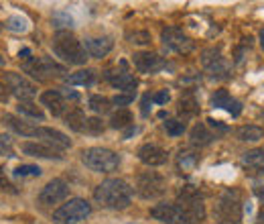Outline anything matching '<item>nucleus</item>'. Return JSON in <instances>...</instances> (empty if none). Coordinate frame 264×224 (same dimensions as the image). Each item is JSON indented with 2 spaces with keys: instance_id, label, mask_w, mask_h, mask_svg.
I'll return each instance as SVG.
<instances>
[{
  "instance_id": "15",
  "label": "nucleus",
  "mask_w": 264,
  "mask_h": 224,
  "mask_svg": "<svg viewBox=\"0 0 264 224\" xmlns=\"http://www.w3.org/2000/svg\"><path fill=\"white\" fill-rule=\"evenodd\" d=\"M39 100H41L43 106H47V108L51 110L53 116H65V112L69 110L67 98L63 96L61 90H45Z\"/></svg>"
},
{
  "instance_id": "32",
  "label": "nucleus",
  "mask_w": 264,
  "mask_h": 224,
  "mask_svg": "<svg viewBox=\"0 0 264 224\" xmlns=\"http://www.w3.org/2000/svg\"><path fill=\"white\" fill-rule=\"evenodd\" d=\"M4 26L8 31H12V33H24L28 29V20L24 16H20V14H14V16H8V20H6Z\"/></svg>"
},
{
  "instance_id": "24",
  "label": "nucleus",
  "mask_w": 264,
  "mask_h": 224,
  "mask_svg": "<svg viewBox=\"0 0 264 224\" xmlns=\"http://www.w3.org/2000/svg\"><path fill=\"white\" fill-rule=\"evenodd\" d=\"M189 138H191V143H193V145H197V147H205V145H209L215 136L207 130V126H205L203 122H197V124L191 128Z\"/></svg>"
},
{
  "instance_id": "28",
  "label": "nucleus",
  "mask_w": 264,
  "mask_h": 224,
  "mask_svg": "<svg viewBox=\"0 0 264 224\" xmlns=\"http://www.w3.org/2000/svg\"><path fill=\"white\" fill-rule=\"evenodd\" d=\"M199 112V104H197V100H195V96H191V94H187V96H183L181 100H179V114L183 116V118H189V116H195Z\"/></svg>"
},
{
  "instance_id": "16",
  "label": "nucleus",
  "mask_w": 264,
  "mask_h": 224,
  "mask_svg": "<svg viewBox=\"0 0 264 224\" xmlns=\"http://www.w3.org/2000/svg\"><path fill=\"white\" fill-rule=\"evenodd\" d=\"M20 151L24 155H28V157H39V159H57V161L63 159L61 151H57V149H53V147H49L45 143H39V141H26V143H22Z\"/></svg>"
},
{
  "instance_id": "42",
  "label": "nucleus",
  "mask_w": 264,
  "mask_h": 224,
  "mask_svg": "<svg viewBox=\"0 0 264 224\" xmlns=\"http://www.w3.org/2000/svg\"><path fill=\"white\" fill-rule=\"evenodd\" d=\"M148 102H152V96H150V94H146L144 100H142V114H144V116L148 114Z\"/></svg>"
},
{
  "instance_id": "53",
  "label": "nucleus",
  "mask_w": 264,
  "mask_h": 224,
  "mask_svg": "<svg viewBox=\"0 0 264 224\" xmlns=\"http://www.w3.org/2000/svg\"><path fill=\"white\" fill-rule=\"evenodd\" d=\"M262 118H264V112H262Z\"/></svg>"
},
{
  "instance_id": "37",
  "label": "nucleus",
  "mask_w": 264,
  "mask_h": 224,
  "mask_svg": "<svg viewBox=\"0 0 264 224\" xmlns=\"http://www.w3.org/2000/svg\"><path fill=\"white\" fill-rule=\"evenodd\" d=\"M83 132H87V134H102L104 132V122L100 118H87Z\"/></svg>"
},
{
  "instance_id": "49",
  "label": "nucleus",
  "mask_w": 264,
  "mask_h": 224,
  "mask_svg": "<svg viewBox=\"0 0 264 224\" xmlns=\"http://www.w3.org/2000/svg\"><path fill=\"white\" fill-rule=\"evenodd\" d=\"M260 47H262V51H264V29L260 31Z\"/></svg>"
},
{
  "instance_id": "12",
  "label": "nucleus",
  "mask_w": 264,
  "mask_h": 224,
  "mask_svg": "<svg viewBox=\"0 0 264 224\" xmlns=\"http://www.w3.org/2000/svg\"><path fill=\"white\" fill-rule=\"evenodd\" d=\"M4 81L10 86L12 94L18 98V102H30L35 96H37V86L32 81H28L24 75L20 73H14V71H8L4 75Z\"/></svg>"
},
{
  "instance_id": "26",
  "label": "nucleus",
  "mask_w": 264,
  "mask_h": 224,
  "mask_svg": "<svg viewBox=\"0 0 264 224\" xmlns=\"http://www.w3.org/2000/svg\"><path fill=\"white\" fill-rule=\"evenodd\" d=\"M93 79H95V73L91 69H79V71L67 75L65 83H69V86H91Z\"/></svg>"
},
{
  "instance_id": "5",
  "label": "nucleus",
  "mask_w": 264,
  "mask_h": 224,
  "mask_svg": "<svg viewBox=\"0 0 264 224\" xmlns=\"http://www.w3.org/2000/svg\"><path fill=\"white\" fill-rule=\"evenodd\" d=\"M167 191V179L156 171H144L136 177V193L142 200H156Z\"/></svg>"
},
{
  "instance_id": "20",
  "label": "nucleus",
  "mask_w": 264,
  "mask_h": 224,
  "mask_svg": "<svg viewBox=\"0 0 264 224\" xmlns=\"http://www.w3.org/2000/svg\"><path fill=\"white\" fill-rule=\"evenodd\" d=\"M108 79H110V83H112L114 88L122 90L124 94H132V96H134V90H136V86H138V79H136L132 73H128V71H120V73H116V75H108Z\"/></svg>"
},
{
  "instance_id": "50",
  "label": "nucleus",
  "mask_w": 264,
  "mask_h": 224,
  "mask_svg": "<svg viewBox=\"0 0 264 224\" xmlns=\"http://www.w3.org/2000/svg\"><path fill=\"white\" fill-rule=\"evenodd\" d=\"M256 224H264V214H260V218H258V222Z\"/></svg>"
},
{
  "instance_id": "1",
  "label": "nucleus",
  "mask_w": 264,
  "mask_h": 224,
  "mask_svg": "<svg viewBox=\"0 0 264 224\" xmlns=\"http://www.w3.org/2000/svg\"><path fill=\"white\" fill-rule=\"evenodd\" d=\"M132 193H134V187H130L124 179H118V177L104 179L93 189L95 202L100 206L112 208V210H124V208H128L130 202H132Z\"/></svg>"
},
{
  "instance_id": "40",
  "label": "nucleus",
  "mask_w": 264,
  "mask_h": 224,
  "mask_svg": "<svg viewBox=\"0 0 264 224\" xmlns=\"http://www.w3.org/2000/svg\"><path fill=\"white\" fill-rule=\"evenodd\" d=\"M130 102H134V96H132V94H118V96L112 98V104L118 106V108H124V106H128Z\"/></svg>"
},
{
  "instance_id": "21",
  "label": "nucleus",
  "mask_w": 264,
  "mask_h": 224,
  "mask_svg": "<svg viewBox=\"0 0 264 224\" xmlns=\"http://www.w3.org/2000/svg\"><path fill=\"white\" fill-rule=\"evenodd\" d=\"M63 120H65V124H67L71 130H75V132H83V128H85V122H87V118H85V112H83L79 106H75V108H69V110L65 112V116H63Z\"/></svg>"
},
{
  "instance_id": "38",
  "label": "nucleus",
  "mask_w": 264,
  "mask_h": 224,
  "mask_svg": "<svg viewBox=\"0 0 264 224\" xmlns=\"http://www.w3.org/2000/svg\"><path fill=\"white\" fill-rule=\"evenodd\" d=\"M128 41L134 45H148L150 43V35L146 31H134L128 35Z\"/></svg>"
},
{
  "instance_id": "19",
  "label": "nucleus",
  "mask_w": 264,
  "mask_h": 224,
  "mask_svg": "<svg viewBox=\"0 0 264 224\" xmlns=\"http://www.w3.org/2000/svg\"><path fill=\"white\" fill-rule=\"evenodd\" d=\"M240 163L246 169V173H250V175L264 173V149H252V151L244 153Z\"/></svg>"
},
{
  "instance_id": "54",
  "label": "nucleus",
  "mask_w": 264,
  "mask_h": 224,
  "mask_svg": "<svg viewBox=\"0 0 264 224\" xmlns=\"http://www.w3.org/2000/svg\"><path fill=\"white\" fill-rule=\"evenodd\" d=\"M132 224H134V222H132Z\"/></svg>"
},
{
  "instance_id": "8",
  "label": "nucleus",
  "mask_w": 264,
  "mask_h": 224,
  "mask_svg": "<svg viewBox=\"0 0 264 224\" xmlns=\"http://www.w3.org/2000/svg\"><path fill=\"white\" fill-rule=\"evenodd\" d=\"M150 216L164 224H189L185 210L177 202H162L150 208Z\"/></svg>"
},
{
  "instance_id": "4",
  "label": "nucleus",
  "mask_w": 264,
  "mask_h": 224,
  "mask_svg": "<svg viewBox=\"0 0 264 224\" xmlns=\"http://www.w3.org/2000/svg\"><path fill=\"white\" fill-rule=\"evenodd\" d=\"M91 214V206L83 198H71L63 206H59L53 212V222L55 224H79Z\"/></svg>"
},
{
  "instance_id": "51",
  "label": "nucleus",
  "mask_w": 264,
  "mask_h": 224,
  "mask_svg": "<svg viewBox=\"0 0 264 224\" xmlns=\"http://www.w3.org/2000/svg\"><path fill=\"white\" fill-rule=\"evenodd\" d=\"M0 65H4V57H0Z\"/></svg>"
},
{
  "instance_id": "48",
  "label": "nucleus",
  "mask_w": 264,
  "mask_h": 224,
  "mask_svg": "<svg viewBox=\"0 0 264 224\" xmlns=\"http://www.w3.org/2000/svg\"><path fill=\"white\" fill-rule=\"evenodd\" d=\"M0 100H6V92H4V83H0Z\"/></svg>"
},
{
  "instance_id": "10",
  "label": "nucleus",
  "mask_w": 264,
  "mask_h": 224,
  "mask_svg": "<svg viewBox=\"0 0 264 224\" xmlns=\"http://www.w3.org/2000/svg\"><path fill=\"white\" fill-rule=\"evenodd\" d=\"M160 41H162V45L167 49H171L175 53H189L195 47L193 39H189L179 26H167V29H162L160 31Z\"/></svg>"
},
{
  "instance_id": "11",
  "label": "nucleus",
  "mask_w": 264,
  "mask_h": 224,
  "mask_svg": "<svg viewBox=\"0 0 264 224\" xmlns=\"http://www.w3.org/2000/svg\"><path fill=\"white\" fill-rule=\"evenodd\" d=\"M69 195V185L67 181L55 177L51 179L47 185H43V189L39 191V204L41 206H55L59 202H63Z\"/></svg>"
},
{
  "instance_id": "7",
  "label": "nucleus",
  "mask_w": 264,
  "mask_h": 224,
  "mask_svg": "<svg viewBox=\"0 0 264 224\" xmlns=\"http://www.w3.org/2000/svg\"><path fill=\"white\" fill-rule=\"evenodd\" d=\"M22 69L37 79H49L51 75L55 77V75L65 73V67L59 65L57 61H53L51 57H30L28 61H24Z\"/></svg>"
},
{
  "instance_id": "2",
  "label": "nucleus",
  "mask_w": 264,
  "mask_h": 224,
  "mask_svg": "<svg viewBox=\"0 0 264 224\" xmlns=\"http://www.w3.org/2000/svg\"><path fill=\"white\" fill-rule=\"evenodd\" d=\"M53 51L69 65H83L87 61V51L81 41H77L71 33L59 31L53 39Z\"/></svg>"
},
{
  "instance_id": "6",
  "label": "nucleus",
  "mask_w": 264,
  "mask_h": 224,
  "mask_svg": "<svg viewBox=\"0 0 264 224\" xmlns=\"http://www.w3.org/2000/svg\"><path fill=\"white\" fill-rule=\"evenodd\" d=\"M215 214L221 222L227 224H238L242 218V206H240V193L234 189L223 191V195L219 198V204L215 208Z\"/></svg>"
},
{
  "instance_id": "45",
  "label": "nucleus",
  "mask_w": 264,
  "mask_h": 224,
  "mask_svg": "<svg viewBox=\"0 0 264 224\" xmlns=\"http://www.w3.org/2000/svg\"><path fill=\"white\" fill-rule=\"evenodd\" d=\"M18 57H20V59H26V61H28V59H30V49H28V47L20 49V51H18Z\"/></svg>"
},
{
  "instance_id": "39",
  "label": "nucleus",
  "mask_w": 264,
  "mask_h": 224,
  "mask_svg": "<svg viewBox=\"0 0 264 224\" xmlns=\"http://www.w3.org/2000/svg\"><path fill=\"white\" fill-rule=\"evenodd\" d=\"M0 155L12 157V138L6 134H0Z\"/></svg>"
},
{
  "instance_id": "23",
  "label": "nucleus",
  "mask_w": 264,
  "mask_h": 224,
  "mask_svg": "<svg viewBox=\"0 0 264 224\" xmlns=\"http://www.w3.org/2000/svg\"><path fill=\"white\" fill-rule=\"evenodd\" d=\"M197 165H199V155L195 151H191V149H181L179 151V155H177V167L181 171H185V173L193 171Z\"/></svg>"
},
{
  "instance_id": "30",
  "label": "nucleus",
  "mask_w": 264,
  "mask_h": 224,
  "mask_svg": "<svg viewBox=\"0 0 264 224\" xmlns=\"http://www.w3.org/2000/svg\"><path fill=\"white\" fill-rule=\"evenodd\" d=\"M87 106H89V110H91V112H95V114H104V112H108V110H110L112 100H110V98H106V96L93 94V96H89V98H87Z\"/></svg>"
},
{
  "instance_id": "14",
  "label": "nucleus",
  "mask_w": 264,
  "mask_h": 224,
  "mask_svg": "<svg viewBox=\"0 0 264 224\" xmlns=\"http://www.w3.org/2000/svg\"><path fill=\"white\" fill-rule=\"evenodd\" d=\"M132 63H134V67H136L140 73H156L158 69H162V67L167 65L162 57H158L156 53H150V51L134 53Z\"/></svg>"
},
{
  "instance_id": "13",
  "label": "nucleus",
  "mask_w": 264,
  "mask_h": 224,
  "mask_svg": "<svg viewBox=\"0 0 264 224\" xmlns=\"http://www.w3.org/2000/svg\"><path fill=\"white\" fill-rule=\"evenodd\" d=\"M32 138H39V143H45L57 151H63L67 147H71V138L57 130V128H51V126H35V132H32Z\"/></svg>"
},
{
  "instance_id": "36",
  "label": "nucleus",
  "mask_w": 264,
  "mask_h": 224,
  "mask_svg": "<svg viewBox=\"0 0 264 224\" xmlns=\"http://www.w3.org/2000/svg\"><path fill=\"white\" fill-rule=\"evenodd\" d=\"M43 171H41V167L39 165H18L14 171H12V175L14 177H28V175H32V177H39Z\"/></svg>"
},
{
  "instance_id": "46",
  "label": "nucleus",
  "mask_w": 264,
  "mask_h": 224,
  "mask_svg": "<svg viewBox=\"0 0 264 224\" xmlns=\"http://www.w3.org/2000/svg\"><path fill=\"white\" fill-rule=\"evenodd\" d=\"M10 187H12V185L6 181V177H2V169H0V189H10ZM10 191H12V189H10Z\"/></svg>"
},
{
  "instance_id": "17",
  "label": "nucleus",
  "mask_w": 264,
  "mask_h": 224,
  "mask_svg": "<svg viewBox=\"0 0 264 224\" xmlns=\"http://www.w3.org/2000/svg\"><path fill=\"white\" fill-rule=\"evenodd\" d=\"M138 159L144 163V165H148V167H158V165H164L167 163V151L162 149V147H158V145H150V143H146V145H142L140 149H138Z\"/></svg>"
},
{
  "instance_id": "52",
  "label": "nucleus",
  "mask_w": 264,
  "mask_h": 224,
  "mask_svg": "<svg viewBox=\"0 0 264 224\" xmlns=\"http://www.w3.org/2000/svg\"><path fill=\"white\" fill-rule=\"evenodd\" d=\"M2 26H4V24H0V29H2Z\"/></svg>"
},
{
  "instance_id": "29",
  "label": "nucleus",
  "mask_w": 264,
  "mask_h": 224,
  "mask_svg": "<svg viewBox=\"0 0 264 224\" xmlns=\"http://www.w3.org/2000/svg\"><path fill=\"white\" fill-rule=\"evenodd\" d=\"M110 126L112 128H128L132 126V114L128 108H118V112L112 114L110 118Z\"/></svg>"
},
{
  "instance_id": "3",
  "label": "nucleus",
  "mask_w": 264,
  "mask_h": 224,
  "mask_svg": "<svg viewBox=\"0 0 264 224\" xmlns=\"http://www.w3.org/2000/svg\"><path fill=\"white\" fill-rule=\"evenodd\" d=\"M81 161L87 169L95 173H110L120 167V155H116L106 147H89L81 151Z\"/></svg>"
},
{
  "instance_id": "41",
  "label": "nucleus",
  "mask_w": 264,
  "mask_h": 224,
  "mask_svg": "<svg viewBox=\"0 0 264 224\" xmlns=\"http://www.w3.org/2000/svg\"><path fill=\"white\" fill-rule=\"evenodd\" d=\"M169 100H171V96H169L167 90H160V92L152 94V102H154V104H167Z\"/></svg>"
},
{
  "instance_id": "9",
  "label": "nucleus",
  "mask_w": 264,
  "mask_h": 224,
  "mask_svg": "<svg viewBox=\"0 0 264 224\" xmlns=\"http://www.w3.org/2000/svg\"><path fill=\"white\" fill-rule=\"evenodd\" d=\"M177 204L185 210V214L189 218V224H195L197 220H201L205 216V206H203V202L199 198V191L193 189V185H187L181 191V202H177Z\"/></svg>"
},
{
  "instance_id": "35",
  "label": "nucleus",
  "mask_w": 264,
  "mask_h": 224,
  "mask_svg": "<svg viewBox=\"0 0 264 224\" xmlns=\"http://www.w3.org/2000/svg\"><path fill=\"white\" fill-rule=\"evenodd\" d=\"M164 130H167V134H171V136H181V134L187 130V124H185V120H175V118H171V120L164 122Z\"/></svg>"
},
{
  "instance_id": "25",
  "label": "nucleus",
  "mask_w": 264,
  "mask_h": 224,
  "mask_svg": "<svg viewBox=\"0 0 264 224\" xmlns=\"http://www.w3.org/2000/svg\"><path fill=\"white\" fill-rule=\"evenodd\" d=\"M238 141L242 143H258L260 138H264V130L260 126H254V124H246V126H240L238 132H236Z\"/></svg>"
},
{
  "instance_id": "47",
  "label": "nucleus",
  "mask_w": 264,
  "mask_h": 224,
  "mask_svg": "<svg viewBox=\"0 0 264 224\" xmlns=\"http://www.w3.org/2000/svg\"><path fill=\"white\" fill-rule=\"evenodd\" d=\"M256 195L264 202V185H258V187H256Z\"/></svg>"
},
{
  "instance_id": "43",
  "label": "nucleus",
  "mask_w": 264,
  "mask_h": 224,
  "mask_svg": "<svg viewBox=\"0 0 264 224\" xmlns=\"http://www.w3.org/2000/svg\"><path fill=\"white\" fill-rule=\"evenodd\" d=\"M207 122H209V126H213V128H219L221 132L225 130V126H223V124H221L219 120H213V118H207Z\"/></svg>"
},
{
  "instance_id": "22",
  "label": "nucleus",
  "mask_w": 264,
  "mask_h": 224,
  "mask_svg": "<svg viewBox=\"0 0 264 224\" xmlns=\"http://www.w3.org/2000/svg\"><path fill=\"white\" fill-rule=\"evenodd\" d=\"M2 120H4V122H6V126H8L10 130H14L16 134H20V136H30V138H32L35 124L24 122L22 118H16V116H12V114H4V118H2Z\"/></svg>"
},
{
  "instance_id": "34",
  "label": "nucleus",
  "mask_w": 264,
  "mask_h": 224,
  "mask_svg": "<svg viewBox=\"0 0 264 224\" xmlns=\"http://www.w3.org/2000/svg\"><path fill=\"white\" fill-rule=\"evenodd\" d=\"M232 100H234V98H229L227 90H217V92L211 96V106H213V108H225V110H227V106L232 104Z\"/></svg>"
},
{
  "instance_id": "44",
  "label": "nucleus",
  "mask_w": 264,
  "mask_h": 224,
  "mask_svg": "<svg viewBox=\"0 0 264 224\" xmlns=\"http://www.w3.org/2000/svg\"><path fill=\"white\" fill-rule=\"evenodd\" d=\"M136 132H138V126H134V124H132V126H128V128L124 130V138H130V136H132V134H136Z\"/></svg>"
},
{
  "instance_id": "27",
  "label": "nucleus",
  "mask_w": 264,
  "mask_h": 224,
  "mask_svg": "<svg viewBox=\"0 0 264 224\" xmlns=\"http://www.w3.org/2000/svg\"><path fill=\"white\" fill-rule=\"evenodd\" d=\"M16 112H18L20 116H26V118H32V120H39V122L45 120V112H43L37 104H32V102H18Z\"/></svg>"
},
{
  "instance_id": "18",
  "label": "nucleus",
  "mask_w": 264,
  "mask_h": 224,
  "mask_svg": "<svg viewBox=\"0 0 264 224\" xmlns=\"http://www.w3.org/2000/svg\"><path fill=\"white\" fill-rule=\"evenodd\" d=\"M83 47H85V51H87L89 57L102 59V57H106V55L112 51L114 41H112L110 37H87V39L83 41Z\"/></svg>"
},
{
  "instance_id": "33",
  "label": "nucleus",
  "mask_w": 264,
  "mask_h": 224,
  "mask_svg": "<svg viewBox=\"0 0 264 224\" xmlns=\"http://www.w3.org/2000/svg\"><path fill=\"white\" fill-rule=\"evenodd\" d=\"M207 71L211 73V77H223V75H227V71H229V63H227L223 57H219L215 63H211V65L207 67Z\"/></svg>"
},
{
  "instance_id": "31",
  "label": "nucleus",
  "mask_w": 264,
  "mask_h": 224,
  "mask_svg": "<svg viewBox=\"0 0 264 224\" xmlns=\"http://www.w3.org/2000/svg\"><path fill=\"white\" fill-rule=\"evenodd\" d=\"M53 26L57 29V33L63 31V29H71L73 26V16L69 12H65V10H55L53 12Z\"/></svg>"
}]
</instances>
